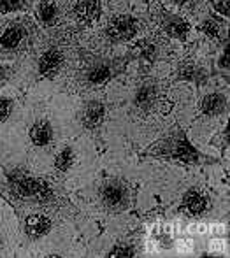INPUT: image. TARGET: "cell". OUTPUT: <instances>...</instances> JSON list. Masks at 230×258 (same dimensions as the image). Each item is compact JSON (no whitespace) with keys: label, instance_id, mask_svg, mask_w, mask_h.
Listing matches in <instances>:
<instances>
[{"label":"cell","instance_id":"obj_1","mask_svg":"<svg viewBox=\"0 0 230 258\" xmlns=\"http://www.w3.org/2000/svg\"><path fill=\"white\" fill-rule=\"evenodd\" d=\"M9 184L16 195L23 199H39V201H47L51 197V190L47 183L37 179V177L27 176L23 172L9 174Z\"/></svg>","mask_w":230,"mask_h":258},{"label":"cell","instance_id":"obj_2","mask_svg":"<svg viewBox=\"0 0 230 258\" xmlns=\"http://www.w3.org/2000/svg\"><path fill=\"white\" fill-rule=\"evenodd\" d=\"M155 153L170 156V158L181 160V162H190V163H195L200 160L199 151L188 143V139L185 136H172L170 139L160 143L158 148H155Z\"/></svg>","mask_w":230,"mask_h":258},{"label":"cell","instance_id":"obj_3","mask_svg":"<svg viewBox=\"0 0 230 258\" xmlns=\"http://www.w3.org/2000/svg\"><path fill=\"white\" fill-rule=\"evenodd\" d=\"M100 201L109 209H123V207L129 206L130 201L129 188L122 181H107V183H104V186L100 190Z\"/></svg>","mask_w":230,"mask_h":258},{"label":"cell","instance_id":"obj_4","mask_svg":"<svg viewBox=\"0 0 230 258\" xmlns=\"http://www.w3.org/2000/svg\"><path fill=\"white\" fill-rule=\"evenodd\" d=\"M107 37L114 42H125L132 39L137 32V20L130 14H120L112 18L107 25Z\"/></svg>","mask_w":230,"mask_h":258},{"label":"cell","instance_id":"obj_5","mask_svg":"<svg viewBox=\"0 0 230 258\" xmlns=\"http://www.w3.org/2000/svg\"><path fill=\"white\" fill-rule=\"evenodd\" d=\"M207 206H209V199H207V195L200 190H195V188H192V190L186 191L185 197H183V202H181V209L188 211L192 216H199V214H202L204 211L207 209Z\"/></svg>","mask_w":230,"mask_h":258},{"label":"cell","instance_id":"obj_6","mask_svg":"<svg viewBox=\"0 0 230 258\" xmlns=\"http://www.w3.org/2000/svg\"><path fill=\"white\" fill-rule=\"evenodd\" d=\"M25 37H27V30H25L23 25H11L0 35V49H4V51H14V49L23 44Z\"/></svg>","mask_w":230,"mask_h":258},{"label":"cell","instance_id":"obj_7","mask_svg":"<svg viewBox=\"0 0 230 258\" xmlns=\"http://www.w3.org/2000/svg\"><path fill=\"white\" fill-rule=\"evenodd\" d=\"M51 220L44 214H30L25 220V232L30 239H41L51 230Z\"/></svg>","mask_w":230,"mask_h":258},{"label":"cell","instance_id":"obj_8","mask_svg":"<svg viewBox=\"0 0 230 258\" xmlns=\"http://www.w3.org/2000/svg\"><path fill=\"white\" fill-rule=\"evenodd\" d=\"M104 114H105V107L102 102L98 100H92L90 104L85 105L81 112V123L86 128H97L102 121H104Z\"/></svg>","mask_w":230,"mask_h":258},{"label":"cell","instance_id":"obj_9","mask_svg":"<svg viewBox=\"0 0 230 258\" xmlns=\"http://www.w3.org/2000/svg\"><path fill=\"white\" fill-rule=\"evenodd\" d=\"M64 63V53L60 49L53 48L39 58V74L42 76H53Z\"/></svg>","mask_w":230,"mask_h":258},{"label":"cell","instance_id":"obj_10","mask_svg":"<svg viewBox=\"0 0 230 258\" xmlns=\"http://www.w3.org/2000/svg\"><path fill=\"white\" fill-rule=\"evenodd\" d=\"M30 139L35 146H47L53 141V126L46 119H39L32 125L30 128Z\"/></svg>","mask_w":230,"mask_h":258},{"label":"cell","instance_id":"obj_11","mask_svg":"<svg viewBox=\"0 0 230 258\" xmlns=\"http://www.w3.org/2000/svg\"><path fill=\"white\" fill-rule=\"evenodd\" d=\"M74 13L85 23H92V21L98 20L102 14L100 2H95V0H86V2H78L74 6Z\"/></svg>","mask_w":230,"mask_h":258},{"label":"cell","instance_id":"obj_12","mask_svg":"<svg viewBox=\"0 0 230 258\" xmlns=\"http://www.w3.org/2000/svg\"><path fill=\"white\" fill-rule=\"evenodd\" d=\"M227 109V99H225L221 93H209L200 100V111L204 114L209 116H216Z\"/></svg>","mask_w":230,"mask_h":258},{"label":"cell","instance_id":"obj_13","mask_svg":"<svg viewBox=\"0 0 230 258\" xmlns=\"http://www.w3.org/2000/svg\"><path fill=\"white\" fill-rule=\"evenodd\" d=\"M156 97H158V90H156V86L151 85V83H146V85L139 86V90L136 92V97H134V102H136L137 107L148 109L155 104Z\"/></svg>","mask_w":230,"mask_h":258},{"label":"cell","instance_id":"obj_14","mask_svg":"<svg viewBox=\"0 0 230 258\" xmlns=\"http://www.w3.org/2000/svg\"><path fill=\"white\" fill-rule=\"evenodd\" d=\"M163 30H165L167 35H170V37L174 39H186L188 37V32H190V25L188 21H185L183 18H170V20L165 21V25H163Z\"/></svg>","mask_w":230,"mask_h":258},{"label":"cell","instance_id":"obj_15","mask_svg":"<svg viewBox=\"0 0 230 258\" xmlns=\"http://www.w3.org/2000/svg\"><path fill=\"white\" fill-rule=\"evenodd\" d=\"M178 78L180 79H185V81H192V83H197V85H204L207 79V74L204 69L200 67H195V65H183L178 72Z\"/></svg>","mask_w":230,"mask_h":258},{"label":"cell","instance_id":"obj_16","mask_svg":"<svg viewBox=\"0 0 230 258\" xmlns=\"http://www.w3.org/2000/svg\"><path fill=\"white\" fill-rule=\"evenodd\" d=\"M111 76H112V69L109 67L107 63H97L86 72V79H88V83H92V85H102V83L107 81Z\"/></svg>","mask_w":230,"mask_h":258},{"label":"cell","instance_id":"obj_17","mask_svg":"<svg viewBox=\"0 0 230 258\" xmlns=\"http://www.w3.org/2000/svg\"><path fill=\"white\" fill-rule=\"evenodd\" d=\"M37 18L42 25L51 27V25L56 23L58 20V9L53 2H41L37 7Z\"/></svg>","mask_w":230,"mask_h":258},{"label":"cell","instance_id":"obj_18","mask_svg":"<svg viewBox=\"0 0 230 258\" xmlns=\"http://www.w3.org/2000/svg\"><path fill=\"white\" fill-rule=\"evenodd\" d=\"M72 163H74V150L67 146L56 155V158H54V169L60 170V172H67L72 167Z\"/></svg>","mask_w":230,"mask_h":258},{"label":"cell","instance_id":"obj_19","mask_svg":"<svg viewBox=\"0 0 230 258\" xmlns=\"http://www.w3.org/2000/svg\"><path fill=\"white\" fill-rule=\"evenodd\" d=\"M136 54L141 61H153V58H155V54H156V48L151 42L142 41V42H139V44H136Z\"/></svg>","mask_w":230,"mask_h":258},{"label":"cell","instance_id":"obj_20","mask_svg":"<svg viewBox=\"0 0 230 258\" xmlns=\"http://www.w3.org/2000/svg\"><path fill=\"white\" fill-rule=\"evenodd\" d=\"M25 6H27V2H23V0H0V14L25 9Z\"/></svg>","mask_w":230,"mask_h":258},{"label":"cell","instance_id":"obj_21","mask_svg":"<svg viewBox=\"0 0 230 258\" xmlns=\"http://www.w3.org/2000/svg\"><path fill=\"white\" fill-rule=\"evenodd\" d=\"M107 256L120 258V256H136V248L129 244H116L114 248H111V251L107 253Z\"/></svg>","mask_w":230,"mask_h":258},{"label":"cell","instance_id":"obj_22","mask_svg":"<svg viewBox=\"0 0 230 258\" xmlns=\"http://www.w3.org/2000/svg\"><path fill=\"white\" fill-rule=\"evenodd\" d=\"M13 99L9 97H0V123L7 121V118L11 116V111H13Z\"/></svg>","mask_w":230,"mask_h":258},{"label":"cell","instance_id":"obj_23","mask_svg":"<svg viewBox=\"0 0 230 258\" xmlns=\"http://www.w3.org/2000/svg\"><path fill=\"white\" fill-rule=\"evenodd\" d=\"M200 30H202L207 37H218V34H220V27H218V23L213 20L204 21V23L200 25Z\"/></svg>","mask_w":230,"mask_h":258},{"label":"cell","instance_id":"obj_24","mask_svg":"<svg viewBox=\"0 0 230 258\" xmlns=\"http://www.w3.org/2000/svg\"><path fill=\"white\" fill-rule=\"evenodd\" d=\"M213 7H214V11H216V13H220V14H221V16L228 18V14H230L228 2H214V4H213Z\"/></svg>","mask_w":230,"mask_h":258},{"label":"cell","instance_id":"obj_25","mask_svg":"<svg viewBox=\"0 0 230 258\" xmlns=\"http://www.w3.org/2000/svg\"><path fill=\"white\" fill-rule=\"evenodd\" d=\"M228 58H230V54H228V46H227V49H225L223 53H221V56H220V67L221 69H228V65H230V61H228Z\"/></svg>","mask_w":230,"mask_h":258},{"label":"cell","instance_id":"obj_26","mask_svg":"<svg viewBox=\"0 0 230 258\" xmlns=\"http://www.w3.org/2000/svg\"><path fill=\"white\" fill-rule=\"evenodd\" d=\"M7 78V71H6V67H2L0 65V81H4V79Z\"/></svg>","mask_w":230,"mask_h":258}]
</instances>
